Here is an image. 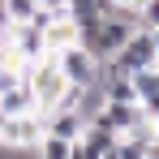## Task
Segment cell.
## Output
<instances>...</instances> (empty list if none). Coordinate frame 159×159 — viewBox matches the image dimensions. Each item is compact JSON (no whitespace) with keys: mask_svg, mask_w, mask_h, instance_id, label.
<instances>
[{"mask_svg":"<svg viewBox=\"0 0 159 159\" xmlns=\"http://www.w3.org/2000/svg\"><path fill=\"white\" fill-rule=\"evenodd\" d=\"M4 13H9V22H30L39 13V0H4Z\"/></svg>","mask_w":159,"mask_h":159,"instance_id":"11","label":"cell"},{"mask_svg":"<svg viewBox=\"0 0 159 159\" xmlns=\"http://www.w3.org/2000/svg\"><path fill=\"white\" fill-rule=\"evenodd\" d=\"M155 22H159V0H146L138 9V26H155Z\"/></svg>","mask_w":159,"mask_h":159,"instance_id":"13","label":"cell"},{"mask_svg":"<svg viewBox=\"0 0 159 159\" xmlns=\"http://www.w3.org/2000/svg\"><path fill=\"white\" fill-rule=\"evenodd\" d=\"M103 159H142V142H133V138H116V146H112Z\"/></svg>","mask_w":159,"mask_h":159,"instance_id":"12","label":"cell"},{"mask_svg":"<svg viewBox=\"0 0 159 159\" xmlns=\"http://www.w3.org/2000/svg\"><path fill=\"white\" fill-rule=\"evenodd\" d=\"M78 39H82V26L69 17V13H52V17L43 22V43H48V52H60V48L78 43Z\"/></svg>","mask_w":159,"mask_h":159,"instance_id":"8","label":"cell"},{"mask_svg":"<svg viewBox=\"0 0 159 159\" xmlns=\"http://www.w3.org/2000/svg\"><path fill=\"white\" fill-rule=\"evenodd\" d=\"M133 30H138V17H95L90 26H82L78 43L95 56V60H112Z\"/></svg>","mask_w":159,"mask_h":159,"instance_id":"2","label":"cell"},{"mask_svg":"<svg viewBox=\"0 0 159 159\" xmlns=\"http://www.w3.org/2000/svg\"><path fill=\"white\" fill-rule=\"evenodd\" d=\"M30 86H34V107H39V112L73 107V99H78V86H69V78L60 73V65H56L52 52L30 65Z\"/></svg>","mask_w":159,"mask_h":159,"instance_id":"1","label":"cell"},{"mask_svg":"<svg viewBox=\"0 0 159 159\" xmlns=\"http://www.w3.org/2000/svg\"><path fill=\"white\" fill-rule=\"evenodd\" d=\"M30 155H34V159H69V155H73V142H69V138H56V133L43 129V138L34 142Z\"/></svg>","mask_w":159,"mask_h":159,"instance_id":"10","label":"cell"},{"mask_svg":"<svg viewBox=\"0 0 159 159\" xmlns=\"http://www.w3.org/2000/svg\"><path fill=\"white\" fill-rule=\"evenodd\" d=\"M0 112H4V116H13V112H39V107H34V86H30V73H26V78H17L9 90H0Z\"/></svg>","mask_w":159,"mask_h":159,"instance_id":"9","label":"cell"},{"mask_svg":"<svg viewBox=\"0 0 159 159\" xmlns=\"http://www.w3.org/2000/svg\"><path fill=\"white\" fill-rule=\"evenodd\" d=\"M56 56V65H60V73L69 78V86H90V82H99V60L86 52L82 43H69V48H60Z\"/></svg>","mask_w":159,"mask_h":159,"instance_id":"4","label":"cell"},{"mask_svg":"<svg viewBox=\"0 0 159 159\" xmlns=\"http://www.w3.org/2000/svg\"><path fill=\"white\" fill-rule=\"evenodd\" d=\"M43 138V112H13L0 116V151H34V142Z\"/></svg>","mask_w":159,"mask_h":159,"instance_id":"3","label":"cell"},{"mask_svg":"<svg viewBox=\"0 0 159 159\" xmlns=\"http://www.w3.org/2000/svg\"><path fill=\"white\" fill-rule=\"evenodd\" d=\"M86 125H90V120L82 116L78 107H52V112H43V129L56 133V138H69V142H78Z\"/></svg>","mask_w":159,"mask_h":159,"instance_id":"6","label":"cell"},{"mask_svg":"<svg viewBox=\"0 0 159 159\" xmlns=\"http://www.w3.org/2000/svg\"><path fill=\"white\" fill-rule=\"evenodd\" d=\"M138 116H142V107H138V103H116V99H107V103L95 112V125H103V129H112L116 138H120V133L133 129Z\"/></svg>","mask_w":159,"mask_h":159,"instance_id":"7","label":"cell"},{"mask_svg":"<svg viewBox=\"0 0 159 159\" xmlns=\"http://www.w3.org/2000/svg\"><path fill=\"white\" fill-rule=\"evenodd\" d=\"M4 39L13 43V52L22 56L26 65H34V60H43V56H48V43H43V30L34 26V22H13Z\"/></svg>","mask_w":159,"mask_h":159,"instance_id":"5","label":"cell"},{"mask_svg":"<svg viewBox=\"0 0 159 159\" xmlns=\"http://www.w3.org/2000/svg\"><path fill=\"white\" fill-rule=\"evenodd\" d=\"M146 30H151V43H155V60H159V22H155V26H146Z\"/></svg>","mask_w":159,"mask_h":159,"instance_id":"14","label":"cell"}]
</instances>
